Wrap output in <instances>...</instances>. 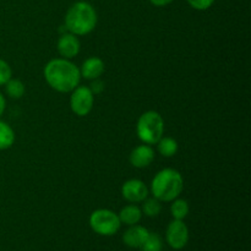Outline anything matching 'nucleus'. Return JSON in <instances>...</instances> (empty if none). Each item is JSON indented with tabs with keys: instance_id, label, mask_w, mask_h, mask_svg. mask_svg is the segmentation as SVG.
<instances>
[{
	"instance_id": "nucleus-17",
	"label": "nucleus",
	"mask_w": 251,
	"mask_h": 251,
	"mask_svg": "<svg viewBox=\"0 0 251 251\" xmlns=\"http://www.w3.org/2000/svg\"><path fill=\"white\" fill-rule=\"evenodd\" d=\"M171 206V213L173 216L174 220H180L184 221V218L189 215V211H190V207H189L188 201L184 200V199H178L172 201Z\"/></svg>"
},
{
	"instance_id": "nucleus-5",
	"label": "nucleus",
	"mask_w": 251,
	"mask_h": 251,
	"mask_svg": "<svg viewBox=\"0 0 251 251\" xmlns=\"http://www.w3.org/2000/svg\"><path fill=\"white\" fill-rule=\"evenodd\" d=\"M122 222L119 216L112 210L107 208H100L91 213L90 216V227L97 234L103 237H110L118 233L120 229Z\"/></svg>"
},
{
	"instance_id": "nucleus-11",
	"label": "nucleus",
	"mask_w": 251,
	"mask_h": 251,
	"mask_svg": "<svg viewBox=\"0 0 251 251\" xmlns=\"http://www.w3.org/2000/svg\"><path fill=\"white\" fill-rule=\"evenodd\" d=\"M149 234V229L142 227V226H130V228H127L125 230L124 235H123V242L126 247L132 248V249H140L145 243V240L147 239Z\"/></svg>"
},
{
	"instance_id": "nucleus-16",
	"label": "nucleus",
	"mask_w": 251,
	"mask_h": 251,
	"mask_svg": "<svg viewBox=\"0 0 251 251\" xmlns=\"http://www.w3.org/2000/svg\"><path fill=\"white\" fill-rule=\"evenodd\" d=\"M156 145L159 154L167 157V158L173 157L178 152V142L173 137H162Z\"/></svg>"
},
{
	"instance_id": "nucleus-15",
	"label": "nucleus",
	"mask_w": 251,
	"mask_h": 251,
	"mask_svg": "<svg viewBox=\"0 0 251 251\" xmlns=\"http://www.w3.org/2000/svg\"><path fill=\"white\" fill-rule=\"evenodd\" d=\"M5 92L12 100H20L24 97L25 92H26V87L25 83L19 78H10L6 83H5Z\"/></svg>"
},
{
	"instance_id": "nucleus-12",
	"label": "nucleus",
	"mask_w": 251,
	"mask_h": 251,
	"mask_svg": "<svg viewBox=\"0 0 251 251\" xmlns=\"http://www.w3.org/2000/svg\"><path fill=\"white\" fill-rule=\"evenodd\" d=\"M104 61L98 56H90L82 63L80 68L81 77L86 80H96L100 78L104 73Z\"/></svg>"
},
{
	"instance_id": "nucleus-8",
	"label": "nucleus",
	"mask_w": 251,
	"mask_h": 251,
	"mask_svg": "<svg viewBox=\"0 0 251 251\" xmlns=\"http://www.w3.org/2000/svg\"><path fill=\"white\" fill-rule=\"evenodd\" d=\"M122 195L127 202L139 203L142 202L149 196V188L146 184L139 179H130L125 181L122 186Z\"/></svg>"
},
{
	"instance_id": "nucleus-22",
	"label": "nucleus",
	"mask_w": 251,
	"mask_h": 251,
	"mask_svg": "<svg viewBox=\"0 0 251 251\" xmlns=\"http://www.w3.org/2000/svg\"><path fill=\"white\" fill-rule=\"evenodd\" d=\"M92 85H91L90 90L92 91L93 95H100V93H102L103 91H104V82L103 81H100V78H96V80H92Z\"/></svg>"
},
{
	"instance_id": "nucleus-7",
	"label": "nucleus",
	"mask_w": 251,
	"mask_h": 251,
	"mask_svg": "<svg viewBox=\"0 0 251 251\" xmlns=\"http://www.w3.org/2000/svg\"><path fill=\"white\" fill-rule=\"evenodd\" d=\"M167 243L174 250H181L189 242V228L184 221L174 220L168 225L166 230Z\"/></svg>"
},
{
	"instance_id": "nucleus-21",
	"label": "nucleus",
	"mask_w": 251,
	"mask_h": 251,
	"mask_svg": "<svg viewBox=\"0 0 251 251\" xmlns=\"http://www.w3.org/2000/svg\"><path fill=\"white\" fill-rule=\"evenodd\" d=\"M186 1H188V4L193 9L199 10V11H203V10L210 9L216 0H186Z\"/></svg>"
},
{
	"instance_id": "nucleus-13",
	"label": "nucleus",
	"mask_w": 251,
	"mask_h": 251,
	"mask_svg": "<svg viewBox=\"0 0 251 251\" xmlns=\"http://www.w3.org/2000/svg\"><path fill=\"white\" fill-rule=\"evenodd\" d=\"M119 220L122 222V225L126 226H134L141 221L142 218V211L139 206L134 205H127L125 207H123L119 212Z\"/></svg>"
},
{
	"instance_id": "nucleus-19",
	"label": "nucleus",
	"mask_w": 251,
	"mask_h": 251,
	"mask_svg": "<svg viewBox=\"0 0 251 251\" xmlns=\"http://www.w3.org/2000/svg\"><path fill=\"white\" fill-rule=\"evenodd\" d=\"M162 249H163V242H162L161 235L151 232L142 247L140 248L141 251H162Z\"/></svg>"
},
{
	"instance_id": "nucleus-20",
	"label": "nucleus",
	"mask_w": 251,
	"mask_h": 251,
	"mask_svg": "<svg viewBox=\"0 0 251 251\" xmlns=\"http://www.w3.org/2000/svg\"><path fill=\"white\" fill-rule=\"evenodd\" d=\"M12 77L11 66L4 59H0V86H4Z\"/></svg>"
},
{
	"instance_id": "nucleus-24",
	"label": "nucleus",
	"mask_w": 251,
	"mask_h": 251,
	"mask_svg": "<svg viewBox=\"0 0 251 251\" xmlns=\"http://www.w3.org/2000/svg\"><path fill=\"white\" fill-rule=\"evenodd\" d=\"M5 108H6V100H5V97L2 96V93L0 92V117L4 114Z\"/></svg>"
},
{
	"instance_id": "nucleus-18",
	"label": "nucleus",
	"mask_w": 251,
	"mask_h": 251,
	"mask_svg": "<svg viewBox=\"0 0 251 251\" xmlns=\"http://www.w3.org/2000/svg\"><path fill=\"white\" fill-rule=\"evenodd\" d=\"M142 202H144L141 207L142 215L147 216V217H157L161 213L162 203L156 198L145 199Z\"/></svg>"
},
{
	"instance_id": "nucleus-4",
	"label": "nucleus",
	"mask_w": 251,
	"mask_h": 251,
	"mask_svg": "<svg viewBox=\"0 0 251 251\" xmlns=\"http://www.w3.org/2000/svg\"><path fill=\"white\" fill-rule=\"evenodd\" d=\"M136 132L142 144L156 145L163 137L164 120L156 110H147L139 118Z\"/></svg>"
},
{
	"instance_id": "nucleus-23",
	"label": "nucleus",
	"mask_w": 251,
	"mask_h": 251,
	"mask_svg": "<svg viewBox=\"0 0 251 251\" xmlns=\"http://www.w3.org/2000/svg\"><path fill=\"white\" fill-rule=\"evenodd\" d=\"M174 0H150V2H151L152 5H154V6H158V7H163V6H167V5H169L171 2H173Z\"/></svg>"
},
{
	"instance_id": "nucleus-2",
	"label": "nucleus",
	"mask_w": 251,
	"mask_h": 251,
	"mask_svg": "<svg viewBox=\"0 0 251 251\" xmlns=\"http://www.w3.org/2000/svg\"><path fill=\"white\" fill-rule=\"evenodd\" d=\"M97 20V12L90 2L77 1L66 11L64 26L75 36H86L95 29Z\"/></svg>"
},
{
	"instance_id": "nucleus-3",
	"label": "nucleus",
	"mask_w": 251,
	"mask_h": 251,
	"mask_svg": "<svg viewBox=\"0 0 251 251\" xmlns=\"http://www.w3.org/2000/svg\"><path fill=\"white\" fill-rule=\"evenodd\" d=\"M184 189L183 176L173 168H164L153 176L151 193L161 202H172Z\"/></svg>"
},
{
	"instance_id": "nucleus-6",
	"label": "nucleus",
	"mask_w": 251,
	"mask_h": 251,
	"mask_svg": "<svg viewBox=\"0 0 251 251\" xmlns=\"http://www.w3.org/2000/svg\"><path fill=\"white\" fill-rule=\"evenodd\" d=\"M70 108L77 117H86L90 114L95 104V95L87 86H77L71 91Z\"/></svg>"
},
{
	"instance_id": "nucleus-14",
	"label": "nucleus",
	"mask_w": 251,
	"mask_h": 251,
	"mask_svg": "<svg viewBox=\"0 0 251 251\" xmlns=\"http://www.w3.org/2000/svg\"><path fill=\"white\" fill-rule=\"evenodd\" d=\"M15 131L7 123L0 120V151H5L15 144Z\"/></svg>"
},
{
	"instance_id": "nucleus-10",
	"label": "nucleus",
	"mask_w": 251,
	"mask_h": 251,
	"mask_svg": "<svg viewBox=\"0 0 251 251\" xmlns=\"http://www.w3.org/2000/svg\"><path fill=\"white\" fill-rule=\"evenodd\" d=\"M154 151L150 145L142 144L140 146L135 147L131 151L129 157L130 164L135 168H146L153 162Z\"/></svg>"
},
{
	"instance_id": "nucleus-9",
	"label": "nucleus",
	"mask_w": 251,
	"mask_h": 251,
	"mask_svg": "<svg viewBox=\"0 0 251 251\" xmlns=\"http://www.w3.org/2000/svg\"><path fill=\"white\" fill-rule=\"evenodd\" d=\"M81 44L78 41L77 36L70 33H63L58 39V43H56V49H58V53L60 54L61 58L64 59H71L75 58L78 53H80Z\"/></svg>"
},
{
	"instance_id": "nucleus-1",
	"label": "nucleus",
	"mask_w": 251,
	"mask_h": 251,
	"mask_svg": "<svg viewBox=\"0 0 251 251\" xmlns=\"http://www.w3.org/2000/svg\"><path fill=\"white\" fill-rule=\"evenodd\" d=\"M44 78L53 90L69 93L75 90L81 80L80 69L71 60L64 58L51 59L44 66Z\"/></svg>"
}]
</instances>
